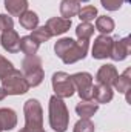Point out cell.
Here are the masks:
<instances>
[{
  "label": "cell",
  "mask_w": 131,
  "mask_h": 132,
  "mask_svg": "<svg viewBox=\"0 0 131 132\" xmlns=\"http://www.w3.org/2000/svg\"><path fill=\"white\" fill-rule=\"evenodd\" d=\"M119 74H117V71H116V68L113 65H105L102 66L100 69H99L97 72V83L99 85H105V86H111L113 83H114V80H116V77H117Z\"/></svg>",
  "instance_id": "7c38bea8"
},
{
  "label": "cell",
  "mask_w": 131,
  "mask_h": 132,
  "mask_svg": "<svg viewBox=\"0 0 131 132\" xmlns=\"http://www.w3.org/2000/svg\"><path fill=\"white\" fill-rule=\"evenodd\" d=\"M128 54H130V38L128 37L113 42V48H111V54H110V57L113 60H123Z\"/></svg>",
  "instance_id": "8fae6325"
},
{
  "label": "cell",
  "mask_w": 131,
  "mask_h": 132,
  "mask_svg": "<svg viewBox=\"0 0 131 132\" xmlns=\"http://www.w3.org/2000/svg\"><path fill=\"white\" fill-rule=\"evenodd\" d=\"M80 11V2L79 0H62L60 3V12L63 19L74 17Z\"/></svg>",
  "instance_id": "5bb4252c"
},
{
  "label": "cell",
  "mask_w": 131,
  "mask_h": 132,
  "mask_svg": "<svg viewBox=\"0 0 131 132\" xmlns=\"http://www.w3.org/2000/svg\"><path fill=\"white\" fill-rule=\"evenodd\" d=\"M12 69H14L12 63H11V62H8L5 57H2V55H0V80H2L3 77H6Z\"/></svg>",
  "instance_id": "484cf974"
},
{
  "label": "cell",
  "mask_w": 131,
  "mask_h": 132,
  "mask_svg": "<svg viewBox=\"0 0 131 132\" xmlns=\"http://www.w3.org/2000/svg\"><path fill=\"white\" fill-rule=\"evenodd\" d=\"M96 15H97V9L94 6H85V8H80V11H79V19L86 23L94 20Z\"/></svg>",
  "instance_id": "603a6c76"
},
{
  "label": "cell",
  "mask_w": 131,
  "mask_h": 132,
  "mask_svg": "<svg viewBox=\"0 0 131 132\" xmlns=\"http://www.w3.org/2000/svg\"><path fill=\"white\" fill-rule=\"evenodd\" d=\"M5 6L9 14L20 17L28 9V0H5Z\"/></svg>",
  "instance_id": "2e32d148"
},
{
  "label": "cell",
  "mask_w": 131,
  "mask_h": 132,
  "mask_svg": "<svg viewBox=\"0 0 131 132\" xmlns=\"http://www.w3.org/2000/svg\"><path fill=\"white\" fill-rule=\"evenodd\" d=\"M39 42H35L31 35L22 37L20 38V51H23L26 55H35L37 49H39Z\"/></svg>",
  "instance_id": "ac0fdd59"
},
{
  "label": "cell",
  "mask_w": 131,
  "mask_h": 132,
  "mask_svg": "<svg viewBox=\"0 0 131 132\" xmlns=\"http://www.w3.org/2000/svg\"><path fill=\"white\" fill-rule=\"evenodd\" d=\"M74 132H94V125L90 121V118H82L76 123Z\"/></svg>",
  "instance_id": "d4e9b609"
},
{
  "label": "cell",
  "mask_w": 131,
  "mask_h": 132,
  "mask_svg": "<svg viewBox=\"0 0 131 132\" xmlns=\"http://www.w3.org/2000/svg\"><path fill=\"white\" fill-rule=\"evenodd\" d=\"M2 46L8 51V52H19L20 51V37L14 29H8L3 31L2 34Z\"/></svg>",
  "instance_id": "9c48e42d"
},
{
  "label": "cell",
  "mask_w": 131,
  "mask_h": 132,
  "mask_svg": "<svg viewBox=\"0 0 131 132\" xmlns=\"http://www.w3.org/2000/svg\"><path fill=\"white\" fill-rule=\"evenodd\" d=\"M19 132H25V131H23V129H22V131H19Z\"/></svg>",
  "instance_id": "4dcf8cb0"
},
{
  "label": "cell",
  "mask_w": 131,
  "mask_h": 132,
  "mask_svg": "<svg viewBox=\"0 0 131 132\" xmlns=\"http://www.w3.org/2000/svg\"><path fill=\"white\" fill-rule=\"evenodd\" d=\"M69 26H71V20L63 19V17H53L46 22V28L49 29L51 35H60V34L66 32Z\"/></svg>",
  "instance_id": "30bf717a"
},
{
  "label": "cell",
  "mask_w": 131,
  "mask_h": 132,
  "mask_svg": "<svg viewBox=\"0 0 131 132\" xmlns=\"http://www.w3.org/2000/svg\"><path fill=\"white\" fill-rule=\"evenodd\" d=\"M14 26V22L9 15H5L2 14L0 15V31H8V29H12Z\"/></svg>",
  "instance_id": "4316f807"
},
{
  "label": "cell",
  "mask_w": 131,
  "mask_h": 132,
  "mask_svg": "<svg viewBox=\"0 0 131 132\" xmlns=\"http://www.w3.org/2000/svg\"><path fill=\"white\" fill-rule=\"evenodd\" d=\"M5 95H6V92H5V91H3V89L0 88V100H3V98H5Z\"/></svg>",
  "instance_id": "f1b7e54d"
},
{
  "label": "cell",
  "mask_w": 131,
  "mask_h": 132,
  "mask_svg": "<svg viewBox=\"0 0 131 132\" xmlns=\"http://www.w3.org/2000/svg\"><path fill=\"white\" fill-rule=\"evenodd\" d=\"M93 32H94V26L91 23H86V22H82L76 29V34L80 40H88L93 35Z\"/></svg>",
  "instance_id": "7402d4cb"
},
{
  "label": "cell",
  "mask_w": 131,
  "mask_h": 132,
  "mask_svg": "<svg viewBox=\"0 0 131 132\" xmlns=\"http://www.w3.org/2000/svg\"><path fill=\"white\" fill-rule=\"evenodd\" d=\"M128 75H130V71L127 69L122 75H117L116 77V80H114V88L117 89V91H120V92H127L128 89H130V78H128Z\"/></svg>",
  "instance_id": "44dd1931"
},
{
  "label": "cell",
  "mask_w": 131,
  "mask_h": 132,
  "mask_svg": "<svg viewBox=\"0 0 131 132\" xmlns=\"http://www.w3.org/2000/svg\"><path fill=\"white\" fill-rule=\"evenodd\" d=\"M2 85H3V91L9 95H20V94H25L30 86L23 77V74L17 69H12L6 77L2 78Z\"/></svg>",
  "instance_id": "5b68a950"
},
{
  "label": "cell",
  "mask_w": 131,
  "mask_h": 132,
  "mask_svg": "<svg viewBox=\"0 0 131 132\" xmlns=\"http://www.w3.org/2000/svg\"><path fill=\"white\" fill-rule=\"evenodd\" d=\"M111 98H113V91L110 86H105V85L93 86V98L91 100H96L97 103H108Z\"/></svg>",
  "instance_id": "9a60e30c"
},
{
  "label": "cell",
  "mask_w": 131,
  "mask_h": 132,
  "mask_svg": "<svg viewBox=\"0 0 131 132\" xmlns=\"http://www.w3.org/2000/svg\"><path fill=\"white\" fill-rule=\"evenodd\" d=\"M56 54L63 60V63H74L86 55L88 51V40L74 42L72 38H62L54 46Z\"/></svg>",
  "instance_id": "6da1fadb"
},
{
  "label": "cell",
  "mask_w": 131,
  "mask_h": 132,
  "mask_svg": "<svg viewBox=\"0 0 131 132\" xmlns=\"http://www.w3.org/2000/svg\"><path fill=\"white\" fill-rule=\"evenodd\" d=\"M97 103H93L90 100H83L82 103H79L76 106V112L82 117V118H90L91 115H94V112L97 111Z\"/></svg>",
  "instance_id": "e0dca14e"
},
{
  "label": "cell",
  "mask_w": 131,
  "mask_h": 132,
  "mask_svg": "<svg viewBox=\"0 0 131 132\" xmlns=\"http://www.w3.org/2000/svg\"><path fill=\"white\" fill-rule=\"evenodd\" d=\"M25 120L26 125L23 128L25 132H43V117H42V106L37 100H28L25 103Z\"/></svg>",
  "instance_id": "3957f363"
},
{
  "label": "cell",
  "mask_w": 131,
  "mask_h": 132,
  "mask_svg": "<svg viewBox=\"0 0 131 132\" xmlns=\"http://www.w3.org/2000/svg\"><path fill=\"white\" fill-rule=\"evenodd\" d=\"M74 89L79 91V95L82 100H91L93 98V77L88 72H79L71 75Z\"/></svg>",
  "instance_id": "52a82bcc"
},
{
  "label": "cell",
  "mask_w": 131,
  "mask_h": 132,
  "mask_svg": "<svg viewBox=\"0 0 131 132\" xmlns=\"http://www.w3.org/2000/svg\"><path fill=\"white\" fill-rule=\"evenodd\" d=\"M17 125V117L12 109H0V131H11Z\"/></svg>",
  "instance_id": "4fadbf2b"
},
{
  "label": "cell",
  "mask_w": 131,
  "mask_h": 132,
  "mask_svg": "<svg viewBox=\"0 0 131 132\" xmlns=\"http://www.w3.org/2000/svg\"><path fill=\"white\" fill-rule=\"evenodd\" d=\"M96 29L100 31L102 34H110L114 29V22H113L110 17L102 15V17H99L97 22H96Z\"/></svg>",
  "instance_id": "ffe728a7"
},
{
  "label": "cell",
  "mask_w": 131,
  "mask_h": 132,
  "mask_svg": "<svg viewBox=\"0 0 131 132\" xmlns=\"http://www.w3.org/2000/svg\"><path fill=\"white\" fill-rule=\"evenodd\" d=\"M125 2H127V0H125Z\"/></svg>",
  "instance_id": "1f68e13d"
},
{
  "label": "cell",
  "mask_w": 131,
  "mask_h": 132,
  "mask_svg": "<svg viewBox=\"0 0 131 132\" xmlns=\"http://www.w3.org/2000/svg\"><path fill=\"white\" fill-rule=\"evenodd\" d=\"M79 2H88V0H79Z\"/></svg>",
  "instance_id": "f546056e"
},
{
  "label": "cell",
  "mask_w": 131,
  "mask_h": 132,
  "mask_svg": "<svg viewBox=\"0 0 131 132\" xmlns=\"http://www.w3.org/2000/svg\"><path fill=\"white\" fill-rule=\"evenodd\" d=\"M113 40L106 35H99L93 45V57L94 59H106L111 54Z\"/></svg>",
  "instance_id": "ba28073f"
},
{
  "label": "cell",
  "mask_w": 131,
  "mask_h": 132,
  "mask_svg": "<svg viewBox=\"0 0 131 132\" xmlns=\"http://www.w3.org/2000/svg\"><path fill=\"white\" fill-rule=\"evenodd\" d=\"M22 68H23V77L28 83V86H37L42 83L43 80V69H42V62L37 55H28L23 62H22Z\"/></svg>",
  "instance_id": "277c9868"
},
{
  "label": "cell",
  "mask_w": 131,
  "mask_h": 132,
  "mask_svg": "<svg viewBox=\"0 0 131 132\" xmlns=\"http://www.w3.org/2000/svg\"><path fill=\"white\" fill-rule=\"evenodd\" d=\"M31 37H33L35 42H39V43H42V42H46V40H49L53 35L49 32V29L46 28V26H40V28H35L31 34Z\"/></svg>",
  "instance_id": "cb8c5ba5"
},
{
  "label": "cell",
  "mask_w": 131,
  "mask_h": 132,
  "mask_svg": "<svg viewBox=\"0 0 131 132\" xmlns=\"http://www.w3.org/2000/svg\"><path fill=\"white\" fill-rule=\"evenodd\" d=\"M122 2H125V0H102V5L110 11H116L120 8Z\"/></svg>",
  "instance_id": "83f0119b"
},
{
  "label": "cell",
  "mask_w": 131,
  "mask_h": 132,
  "mask_svg": "<svg viewBox=\"0 0 131 132\" xmlns=\"http://www.w3.org/2000/svg\"><path fill=\"white\" fill-rule=\"evenodd\" d=\"M68 111H66L65 103L59 97H51L49 98V125L54 131L65 132L68 128Z\"/></svg>",
  "instance_id": "7a4b0ae2"
},
{
  "label": "cell",
  "mask_w": 131,
  "mask_h": 132,
  "mask_svg": "<svg viewBox=\"0 0 131 132\" xmlns=\"http://www.w3.org/2000/svg\"><path fill=\"white\" fill-rule=\"evenodd\" d=\"M20 25L25 28V29H35L37 25H39V17L37 14L33 11H25L22 15H20Z\"/></svg>",
  "instance_id": "d6986e66"
},
{
  "label": "cell",
  "mask_w": 131,
  "mask_h": 132,
  "mask_svg": "<svg viewBox=\"0 0 131 132\" xmlns=\"http://www.w3.org/2000/svg\"><path fill=\"white\" fill-rule=\"evenodd\" d=\"M53 88L56 91V97H59V98L71 97L76 91L72 80L66 72H56L53 75Z\"/></svg>",
  "instance_id": "8992f818"
}]
</instances>
